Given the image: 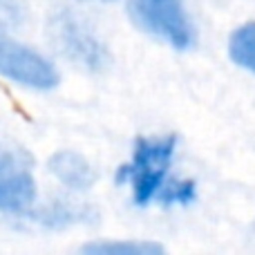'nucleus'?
Masks as SVG:
<instances>
[{"label":"nucleus","instance_id":"f257e3e1","mask_svg":"<svg viewBox=\"0 0 255 255\" xmlns=\"http://www.w3.org/2000/svg\"><path fill=\"white\" fill-rule=\"evenodd\" d=\"M177 139H139L134 143L132 161L121 166L117 181L130 184L132 197L139 206H145L152 199H157V193L161 190L163 181L168 179L172 154H175Z\"/></svg>","mask_w":255,"mask_h":255},{"label":"nucleus","instance_id":"f03ea898","mask_svg":"<svg viewBox=\"0 0 255 255\" xmlns=\"http://www.w3.org/2000/svg\"><path fill=\"white\" fill-rule=\"evenodd\" d=\"M128 11L136 27L172 47L184 49L193 43V27L181 0H128Z\"/></svg>","mask_w":255,"mask_h":255},{"label":"nucleus","instance_id":"7ed1b4c3","mask_svg":"<svg viewBox=\"0 0 255 255\" xmlns=\"http://www.w3.org/2000/svg\"><path fill=\"white\" fill-rule=\"evenodd\" d=\"M49 31L58 52L74 65L90 72H101L108 65V49L76 13L67 9L56 11L49 20Z\"/></svg>","mask_w":255,"mask_h":255},{"label":"nucleus","instance_id":"20e7f679","mask_svg":"<svg viewBox=\"0 0 255 255\" xmlns=\"http://www.w3.org/2000/svg\"><path fill=\"white\" fill-rule=\"evenodd\" d=\"M0 74L34 90H52L58 83L56 67L43 54L4 34H0Z\"/></svg>","mask_w":255,"mask_h":255},{"label":"nucleus","instance_id":"39448f33","mask_svg":"<svg viewBox=\"0 0 255 255\" xmlns=\"http://www.w3.org/2000/svg\"><path fill=\"white\" fill-rule=\"evenodd\" d=\"M36 199L29 159L13 148L0 145V211H22Z\"/></svg>","mask_w":255,"mask_h":255},{"label":"nucleus","instance_id":"423d86ee","mask_svg":"<svg viewBox=\"0 0 255 255\" xmlns=\"http://www.w3.org/2000/svg\"><path fill=\"white\" fill-rule=\"evenodd\" d=\"M49 170L63 186L72 190H88L94 184V170L88 159L72 150H61L49 159Z\"/></svg>","mask_w":255,"mask_h":255},{"label":"nucleus","instance_id":"0eeeda50","mask_svg":"<svg viewBox=\"0 0 255 255\" xmlns=\"http://www.w3.org/2000/svg\"><path fill=\"white\" fill-rule=\"evenodd\" d=\"M231 58L240 67L253 72L255 74V22H247L240 29L233 31L229 43Z\"/></svg>","mask_w":255,"mask_h":255},{"label":"nucleus","instance_id":"6e6552de","mask_svg":"<svg viewBox=\"0 0 255 255\" xmlns=\"http://www.w3.org/2000/svg\"><path fill=\"white\" fill-rule=\"evenodd\" d=\"M83 251L90 255H161L163 249L154 242H92Z\"/></svg>","mask_w":255,"mask_h":255},{"label":"nucleus","instance_id":"1a4fd4ad","mask_svg":"<svg viewBox=\"0 0 255 255\" xmlns=\"http://www.w3.org/2000/svg\"><path fill=\"white\" fill-rule=\"evenodd\" d=\"M197 195L195 181L190 179H166L161 186V190L157 193V197L161 199V204H190Z\"/></svg>","mask_w":255,"mask_h":255},{"label":"nucleus","instance_id":"9d476101","mask_svg":"<svg viewBox=\"0 0 255 255\" xmlns=\"http://www.w3.org/2000/svg\"><path fill=\"white\" fill-rule=\"evenodd\" d=\"M85 215H88L85 208H74L63 202H56L40 211L38 222H43V224H47V226H65V224H72V222L83 220Z\"/></svg>","mask_w":255,"mask_h":255},{"label":"nucleus","instance_id":"9b49d317","mask_svg":"<svg viewBox=\"0 0 255 255\" xmlns=\"http://www.w3.org/2000/svg\"><path fill=\"white\" fill-rule=\"evenodd\" d=\"M25 16L22 0H0V27H18L25 22Z\"/></svg>","mask_w":255,"mask_h":255}]
</instances>
